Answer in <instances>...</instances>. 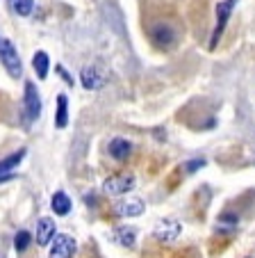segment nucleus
I'll return each mask as SVG.
<instances>
[{
	"instance_id": "1",
	"label": "nucleus",
	"mask_w": 255,
	"mask_h": 258,
	"mask_svg": "<svg viewBox=\"0 0 255 258\" xmlns=\"http://www.w3.org/2000/svg\"><path fill=\"white\" fill-rule=\"evenodd\" d=\"M0 62H3V67L7 69V73L12 78H21L23 64H21L19 50H16V46L10 39H0Z\"/></svg>"
},
{
	"instance_id": "2",
	"label": "nucleus",
	"mask_w": 255,
	"mask_h": 258,
	"mask_svg": "<svg viewBox=\"0 0 255 258\" xmlns=\"http://www.w3.org/2000/svg\"><path fill=\"white\" fill-rule=\"evenodd\" d=\"M237 3H239V0H221L217 5V25H214V32H212V39H210L212 50L217 48V44H219V39H221V34H223V30H226L228 21H230V14Z\"/></svg>"
},
{
	"instance_id": "3",
	"label": "nucleus",
	"mask_w": 255,
	"mask_h": 258,
	"mask_svg": "<svg viewBox=\"0 0 255 258\" xmlns=\"http://www.w3.org/2000/svg\"><path fill=\"white\" fill-rule=\"evenodd\" d=\"M180 233H183V226H180V222L174 219V217L159 219L157 224H155V229H153L155 240H159V242H176Z\"/></svg>"
},
{
	"instance_id": "4",
	"label": "nucleus",
	"mask_w": 255,
	"mask_h": 258,
	"mask_svg": "<svg viewBox=\"0 0 255 258\" xmlns=\"http://www.w3.org/2000/svg\"><path fill=\"white\" fill-rule=\"evenodd\" d=\"M135 187V176L132 174H116L103 183V192L110 197H119V195H128Z\"/></svg>"
},
{
	"instance_id": "5",
	"label": "nucleus",
	"mask_w": 255,
	"mask_h": 258,
	"mask_svg": "<svg viewBox=\"0 0 255 258\" xmlns=\"http://www.w3.org/2000/svg\"><path fill=\"white\" fill-rule=\"evenodd\" d=\"M73 253H75V240L66 233L55 235L48 258H73Z\"/></svg>"
},
{
	"instance_id": "6",
	"label": "nucleus",
	"mask_w": 255,
	"mask_h": 258,
	"mask_svg": "<svg viewBox=\"0 0 255 258\" xmlns=\"http://www.w3.org/2000/svg\"><path fill=\"white\" fill-rule=\"evenodd\" d=\"M144 208L146 206L139 197H125V199L116 201V206H114L116 215H121V217H139L144 213Z\"/></svg>"
},
{
	"instance_id": "7",
	"label": "nucleus",
	"mask_w": 255,
	"mask_h": 258,
	"mask_svg": "<svg viewBox=\"0 0 255 258\" xmlns=\"http://www.w3.org/2000/svg\"><path fill=\"white\" fill-rule=\"evenodd\" d=\"M25 112H28V119L34 121L41 114V96H39L34 83H25Z\"/></svg>"
},
{
	"instance_id": "8",
	"label": "nucleus",
	"mask_w": 255,
	"mask_h": 258,
	"mask_svg": "<svg viewBox=\"0 0 255 258\" xmlns=\"http://www.w3.org/2000/svg\"><path fill=\"white\" fill-rule=\"evenodd\" d=\"M80 80H82V87L84 89H101L105 85V73L101 71L98 67H84L80 73Z\"/></svg>"
},
{
	"instance_id": "9",
	"label": "nucleus",
	"mask_w": 255,
	"mask_h": 258,
	"mask_svg": "<svg viewBox=\"0 0 255 258\" xmlns=\"http://www.w3.org/2000/svg\"><path fill=\"white\" fill-rule=\"evenodd\" d=\"M107 151H110V156L114 158L116 162H125L132 153V142L125 140V137H114V140L110 142V149H107Z\"/></svg>"
},
{
	"instance_id": "10",
	"label": "nucleus",
	"mask_w": 255,
	"mask_h": 258,
	"mask_svg": "<svg viewBox=\"0 0 255 258\" xmlns=\"http://www.w3.org/2000/svg\"><path fill=\"white\" fill-rule=\"evenodd\" d=\"M150 39H153V44L157 46V48H168V46H174L176 41V32L168 25H157V28H153V32H150Z\"/></svg>"
},
{
	"instance_id": "11",
	"label": "nucleus",
	"mask_w": 255,
	"mask_h": 258,
	"mask_svg": "<svg viewBox=\"0 0 255 258\" xmlns=\"http://www.w3.org/2000/svg\"><path fill=\"white\" fill-rule=\"evenodd\" d=\"M55 222L50 217H41L39 219V224H37V242L41 244V247H46V244L53 242L55 238Z\"/></svg>"
},
{
	"instance_id": "12",
	"label": "nucleus",
	"mask_w": 255,
	"mask_h": 258,
	"mask_svg": "<svg viewBox=\"0 0 255 258\" xmlns=\"http://www.w3.org/2000/svg\"><path fill=\"white\" fill-rule=\"evenodd\" d=\"M32 67H34V73H37L39 80H46L48 76V69H50V59H48V53L44 50H37L32 57Z\"/></svg>"
},
{
	"instance_id": "13",
	"label": "nucleus",
	"mask_w": 255,
	"mask_h": 258,
	"mask_svg": "<svg viewBox=\"0 0 255 258\" xmlns=\"http://www.w3.org/2000/svg\"><path fill=\"white\" fill-rule=\"evenodd\" d=\"M68 123V98L64 96V94H59L57 96V114H55V126L62 131V128H66Z\"/></svg>"
},
{
	"instance_id": "14",
	"label": "nucleus",
	"mask_w": 255,
	"mask_h": 258,
	"mask_svg": "<svg viewBox=\"0 0 255 258\" xmlns=\"http://www.w3.org/2000/svg\"><path fill=\"white\" fill-rule=\"evenodd\" d=\"M55 215H68L71 213V199L66 197V192H55L53 199H50Z\"/></svg>"
},
{
	"instance_id": "15",
	"label": "nucleus",
	"mask_w": 255,
	"mask_h": 258,
	"mask_svg": "<svg viewBox=\"0 0 255 258\" xmlns=\"http://www.w3.org/2000/svg\"><path fill=\"white\" fill-rule=\"evenodd\" d=\"M7 7L14 12L16 16H30L34 7V0H7Z\"/></svg>"
},
{
	"instance_id": "16",
	"label": "nucleus",
	"mask_w": 255,
	"mask_h": 258,
	"mask_svg": "<svg viewBox=\"0 0 255 258\" xmlns=\"http://www.w3.org/2000/svg\"><path fill=\"white\" fill-rule=\"evenodd\" d=\"M25 158V149H21V151L12 153V156H7L5 160H0V174H10L14 167L21 165V160Z\"/></svg>"
},
{
	"instance_id": "17",
	"label": "nucleus",
	"mask_w": 255,
	"mask_h": 258,
	"mask_svg": "<svg viewBox=\"0 0 255 258\" xmlns=\"http://www.w3.org/2000/svg\"><path fill=\"white\" fill-rule=\"evenodd\" d=\"M114 235H116V240H119V244H123V247H132L137 240V231L132 229V226H119Z\"/></svg>"
},
{
	"instance_id": "18",
	"label": "nucleus",
	"mask_w": 255,
	"mask_h": 258,
	"mask_svg": "<svg viewBox=\"0 0 255 258\" xmlns=\"http://www.w3.org/2000/svg\"><path fill=\"white\" fill-rule=\"evenodd\" d=\"M30 242H32V235H30L28 231H19V233H16V238H14L16 251H25V249L30 247Z\"/></svg>"
},
{
	"instance_id": "19",
	"label": "nucleus",
	"mask_w": 255,
	"mask_h": 258,
	"mask_svg": "<svg viewBox=\"0 0 255 258\" xmlns=\"http://www.w3.org/2000/svg\"><path fill=\"white\" fill-rule=\"evenodd\" d=\"M57 73H59V76H62L64 80H66L68 85H73V76H68V73H66V69H64L62 64H57Z\"/></svg>"
},
{
	"instance_id": "20",
	"label": "nucleus",
	"mask_w": 255,
	"mask_h": 258,
	"mask_svg": "<svg viewBox=\"0 0 255 258\" xmlns=\"http://www.w3.org/2000/svg\"><path fill=\"white\" fill-rule=\"evenodd\" d=\"M203 165H205V160H194V162H189L187 165V169L194 171V169H198V167H203Z\"/></svg>"
},
{
	"instance_id": "21",
	"label": "nucleus",
	"mask_w": 255,
	"mask_h": 258,
	"mask_svg": "<svg viewBox=\"0 0 255 258\" xmlns=\"http://www.w3.org/2000/svg\"><path fill=\"white\" fill-rule=\"evenodd\" d=\"M14 174H0V183H5V180H12Z\"/></svg>"
}]
</instances>
